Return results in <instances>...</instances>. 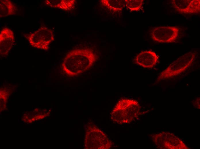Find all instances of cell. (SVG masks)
Here are the masks:
<instances>
[{"label":"cell","mask_w":200,"mask_h":149,"mask_svg":"<svg viewBox=\"0 0 200 149\" xmlns=\"http://www.w3.org/2000/svg\"><path fill=\"white\" fill-rule=\"evenodd\" d=\"M26 38L32 46L44 50L48 49L49 45L54 40L52 30L45 27L27 35Z\"/></svg>","instance_id":"cell-4"},{"label":"cell","mask_w":200,"mask_h":149,"mask_svg":"<svg viewBox=\"0 0 200 149\" xmlns=\"http://www.w3.org/2000/svg\"><path fill=\"white\" fill-rule=\"evenodd\" d=\"M97 56L91 49L74 50L68 52L62 64L66 74L74 76L88 70L97 60Z\"/></svg>","instance_id":"cell-1"},{"label":"cell","mask_w":200,"mask_h":149,"mask_svg":"<svg viewBox=\"0 0 200 149\" xmlns=\"http://www.w3.org/2000/svg\"><path fill=\"white\" fill-rule=\"evenodd\" d=\"M76 1L74 0L45 1L46 4L49 6L64 10H70L74 7Z\"/></svg>","instance_id":"cell-9"},{"label":"cell","mask_w":200,"mask_h":149,"mask_svg":"<svg viewBox=\"0 0 200 149\" xmlns=\"http://www.w3.org/2000/svg\"><path fill=\"white\" fill-rule=\"evenodd\" d=\"M179 29L176 26H161L153 28L150 32L152 40L158 43H172L177 39Z\"/></svg>","instance_id":"cell-5"},{"label":"cell","mask_w":200,"mask_h":149,"mask_svg":"<svg viewBox=\"0 0 200 149\" xmlns=\"http://www.w3.org/2000/svg\"><path fill=\"white\" fill-rule=\"evenodd\" d=\"M139 105L136 100L127 98L119 100L111 113V118L114 123L119 124L130 123L139 109Z\"/></svg>","instance_id":"cell-2"},{"label":"cell","mask_w":200,"mask_h":149,"mask_svg":"<svg viewBox=\"0 0 200 149\" xmlns=\"http://www.w3.org/2000/svg\"><path fill=\"white\" fill-rule=\"evenodd\" d=\"M14 41L13 31L7 28H4L0 33V53L1 56L6 55L11 49Z\"/></svg>","instance_id":"cell-8"},{"label":"cell","mask_w":200,"mask_h":149,"mask_svg":"<svg viewBox=\"0 0 200 149\" xmlns=\"http://www.w3.org/2000/svg\"><path fill=\"white\" fill-rule=\"evenodd\" d=\"M171 3L175 10L180 14H195L200 13V0H173Z\"/></svg>","instance_id":"cell-6"},{"label":"cell","mask_w":200,"mask_h":149,"mask_svg":"<svg viewBox=\"0 0 200 149\" xmlns=\"http://www.w3.org/2000/svg\"><path fill=\"white\" fill-rule=\"evenodd\" d=\"M159 60V56L155 52L150 50L142 51L136 56L134 60L135 64L145 68L154 67Z\"/></svg>","instance_id":"cell-7"},{"label":"cell","mask_w":200,"mask_h":149,"mask_svg":"<svg viewBox=\"0 0 200 149\" xmlns=\"http://www.w3.org/2000/svg\"><path fill=\"white\" fill-rule=\"evenodd\" d=\"M143 0H126L125 5L127 8L132 11H137L141 9Z\"/></svg>","instance_id":"cell-12"},{"label":"cell","mask_w":200,"mask_h":149,"mask_svg":"<svg viewBox=\"0 0 200 149\" xmlns=\"http://www.w3.org/2000/svg\"><path fill=\"white\" fill-rule=\"evenodd\" d=\"M16 9L15 5L10 0H0V17H6L14 14Z\"/></svg>","instance_id":"cell-10"},{"label":"cell","mask_w":200,"mask_h":149,"mask_svg":"<svg viewBox=\"0 0 200 149\" xmlns=\"http://www.w3.org/2000/svg\"><path fill=\"white\" fill-rule=\"evenodd\" d=\"M123 0H102L101 4L110 10L115 12L122 10L124 3Z\"/></svg>","instance_id":"cell-11"},{"label":"cell","mask_w":200,"mask_h":149,"mask_svg":"<svg viewBox=\"0 0 200 149\" xmlns=\"http://www.w3.org/2000/svg\"><path fill=\"white\" fill-rule=\"evenodd\" d=\"M195 54L191 51L186 53L170 64L159 74L157 80L160 81L172 78L184 71L191 64Z\"/></svg>","instance_id":"cell-3"}]
</instances>
